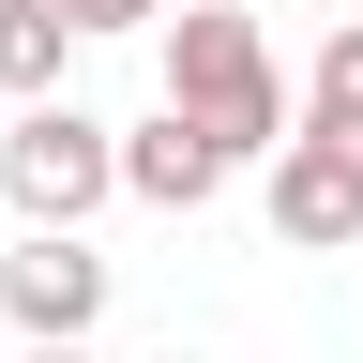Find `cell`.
I'll list each match as a JSON object with an SVG mask.
<instances>
[{"label": "cell", "mask_w": 363, "mask_h": 363, "mask_svg": "<svg viewBox=\"0 0 363 363\" xmlns=\"http://www.w3.org/2000/svg\"><path fill=\"white\" fill-rule=\"evenodd\" d=\"M61 61H76V30L45 16V0H0V91H16V106H61Z\"/></svg>", "instance_id": "8992f818"}, {"label": "cell", "mask_w": 363, "mask_h": 363, "mask_svg": "<svg viewBox=\"0 0 363 363\" xmlns=\"http://www.w3.org/2000/svg\"><path fill=\"white\" fill-rule=\"evenodd\" d=\"M167 363H182V348H167Z\"/></svg>", "instance_id": "30bf717a"}, {"label": "cell", "mask_w": 363, "mask_h": 363, "mask_svg": "<svg viewBox=\"0 0 363 363\" xmlns=\"http://www.w3.org/2000/svg\"><path fill=\"white\" fill-rule=\"evenodd\" d=\"M0 318H16L30 348H76L91 318H106V257H91V242H45V227H30V242L0 257Z\"/></svg>", "instance_id": "277c9868"}, {"label": "cell", "mask_w": 363, "mask_h": 363, "mask_svg": "<svg viewBox=\"0 0 363 363\" xmlns=\"http://www.w3.org/2000/svg\"><path fill=\"white\" fill-rule=\"evenodd\" d=\"M0 197H16L45 242H76V227L121 197V136L91 121V106H16V136H0Z\"/></svg>", "instance_id": "7a4b0ae2"}, {"label": "cell", "mask_w": 363, "mask_h": 363, "mask_svg": "<svg viewBox=\"0 0 363 363\" xmlns=\"http://www.w3.org/2000/svg\"><path fill=\"white\" fill-rule=\"evenodd\" d=\"M212 182H227V152H212V136L182 121V106H152V121L121 136V197H152V212H197Z\"/></svg>", "instance_id": "5b68a950"}, {"label": "cell", "mask_w": 363, "mask_h": 363, "mask_svg": "<svg viewBox=\"0 0 363 363\" xmlns=\"http://www.w3.org/2000/svg\"><path fill=\"white\" fill-rule=\"evenodd\" d=\"M61 30H167V0H45Z\"/></svg>", "instance_id": "ba28073f"}, {"label": "cell", "mask_w": 363, "mask_h": 363, "mask_svg": "<svg viewBox=\"0 0 363 363\" xmlns=\"http://www.w3.org/2000/svg\"><path fill=\"white\" fill-rule=\"evenodd\" d=\"M303 121L363 152V30H333V45H318V91H303Z\"/></svg>", "instance_id": "52a82bcc"}, {"label": "cell", "mask_w": 363, "mask_h": 363, "mask_svg": "<svg viewBox=\"0 0 363 363\" xmlns=\"http://www.w3.org/2000/svg\"><path fill=\"white\" fill-rule=\"evenodd\" d=\"M272 242H303V257H333V242H363V152L348 136H288L272 152Z\"/></svg>", "instance_id": "3957f363"}, {"label": "cell", "mask_w": 363, "mask_h": 363, "mask_svg": "<svg viewBox=\"0 0 363 363\" xmlns=\"http://www.w3.org/2000/svg\"><path fill=\"white\" fill-rule=\"evenodd\" d=\"M30 363H91V348H30Z\"/></svg>", "instance_id": "9c48e42d"}, {"label": "cell", "mask_w": 363, "mask_h": 363, "mask_svg": "<svg viewBox=\"0 0 363 363\" xmlns=\"http://www.w3.org/2000/svg\"><path fill=\"white\" fill-rule=\"evenodd\" d=\"M167 106L197 121L227 167H242V152H288V76H272V45H257L242 0H182V16H167Z\"/></svg>", "instance_id": "6da1fadb"}]
</instances>
